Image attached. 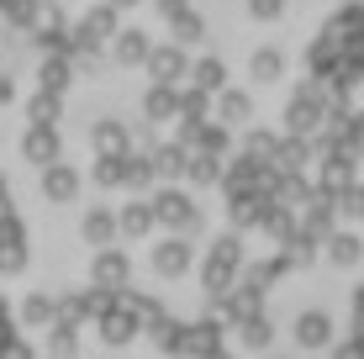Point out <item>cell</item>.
Here are the masks:
<instances>
[]
</instances>
